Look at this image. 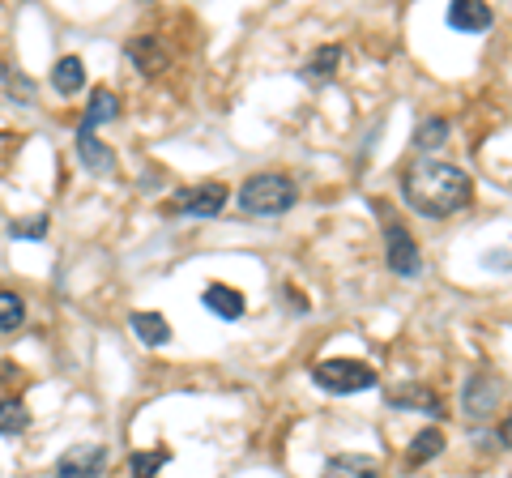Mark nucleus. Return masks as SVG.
Masks as SVG:
<instances>
[{"label": "nucleus", "mask_w": 512, "mask_h": 478, "mask_svg": "<svg viewBox=\"0 0 512 478\" xmlns=\"http://www.w3.org/2000/svg\"><path fill=\"white\" fill-rule=\"evenodd\" d=\"M77 158H82L86 171H94V175H111V171H116V154H111L94 133H77Z\"/></svg>", "instance_id": "15"}, {"label": "nucleus", "mask_w": 512, "mask_h": 478, "mask_svg": "<svg viewBox=\"0 0 512 478\" xmlns=\"http://www.w3.org/2000/svg\"><path fill=\"white\" fill-rule=\"evenodd\" d=\"M312 385L333 397H350V393L380 389V376H376V368H367L359 359H320V363H312Z\"/></svg>", "instance_id": "3"}, {"label": "nucleus", "mask_w": 512, "mask_h": 478, "mask_svg": "<svg viewBox=\"0 0 512 478\" xmlns=\"http://www.w3.org/2000/svg\"><path fill=\"white\" fill-rule=\"evenodd\" d=\"M320 478H380V466L372 457H359V453H338L325 461Z\"/></svg>", "instance_id": "13"}, {"label": "nucleus", "mask_w": 512, "mask_h": 478, "mask_svg": "<svg viewBox=\"0 0 512 478\" xmlns=\"http://www.w3.org/2000/svg\"><path fill=\"white\" fill-rule=\"evenodd\" d=\"M444 453V432L440 427H427V432H419L410 440V453H406V466L410 470H419V466H427V461H436Z\"/></svg>", "instance_id": "17"}, {"label": "nucleus", "mask_w": 512, "mask_h": 478, "mask_svg": "<svg viewBox=\"0 0 512 478\" xmlns=\"http://www.w3.org/2000/svg\"><path fill=\"white\" fill-rule=\"evenodd\" d=\"M227 197H231L227 184L205 180V184L184 188V193L171 201V214H184V218H218L222 210H227Z\"/></svg>", "instance_id": "5"}, {"label": "nucleus", "mask_w": 512, "mask_h": 478, "mask_svg": "<svg viewBox=\"0 0 512 478\" xmlns=\"http://www.w3.org/2000/svg\"><path fill=\"white\" fill-rule=\"evenodd\" d=\"M171 461V449H154V453H133V461H128V470H133V478H158L163 474V466Z\"/></svg>", "instance_id": "22"}, {"label": "nucleus", "mask_w": 512, "mask_h": 478, "mask_svg": "<svg viewBox=\"0 0 512 478\" xmlns=\"http://www.w3.org/2000/svg\"><path fill=\"white\" fill-rule=\"evenodd\" d=\"M500 440H504V449H512V414H508L504 427H500Z\"/></svg>", "instance_id": "25"}, {"label": "nucleus", "mask_w": 512, "mask_h": 478, "mask_svg": "<svg viewBox=\"0 0 512 478\" xmlns=\"http://www.w3.org/2000/svg\"><path fill=\"white\" fill-rule=\"evenodd\" d=\"M338 65H342V47L329 43V47H316L312 60L299 69V77H303L308 86H329L333 77H338Z\"/></svg>", "instance_id": "11"}, {"label": "nucleus", "mask_w": 512, "mask_h": 478, "mask_svg": "<svg viewBox=\"0 0 512 478\" xmlns=\"http://www.w3.org/2000/svg\"><path fill=\"white\" fill-rule=\"evenodd\" d=\"M495 13L491 5H483V0H453L448 5V26L453 30H466V35H483V30H491Z\"/></svg>", "instance_id": "9"}, {"label": "nucleus", "mask_w": 512, "mask_h": 478, "mask_svg": "<svg viewBox=\"0 0 512 478\" xmlns=\"http://www.w3.org/2000/svg\"><path fill=\"white\" fill-rule=\"evenodd\" d=\"M9 235L13 239H43L47 235V214H35L26 222H9Z\"/></svg>", "instance_id": "24"}, {"label": "nucleus", "mask_w": 512, "mask_h": 478, "mask_svg": "<svg viewBox=\"0 0 512 478\" xmlns=\"http://www.w3.org/2000/svg\"><path fill=\"white\" fill-rule=\"evenodd\" d=\"M22 325H26V304H22V295L0 291V333H13V329H22Z\"/></svg>", "instance_id": "21"}, {"label": "nucleus", "mask_w": 512, "mask_h": 478, "mask_svg": "<svg viewBox=\"0 0 512 478\" xmlns=\"http://www.w3.org/2000/svg\"><path fill=\"white\" fill-rule=\"evenodd\" d=\"M128 325L146 346H167L171 342V325L163 312H128Z\"/></svg>", "instance_id": "16"}, {"label": "nucleus", "mask_w": 512, "mask_h": 478, "mask_svg": "<svg viewBox=\"0 0 512 478\" xmlns=\"http://www.w3.org/2000/svg\"><path fill=\"white\" fill-rule=\"evenodd\" d=\"M235 201H239V210H244L248 218H282V214L295 210L299 188H295L291 175L261 171V175H248Z\"/></svg>", "instance_id": "2"}, {"label": "nucleus", "mask_w": 512, "mask_h": 478, "mask_svg": "<svg viewBox=\"0 0 512 478\" xmlns=\"http://www.w3.org/2000/svg\"><path fill=\"white\" fill-rule=\"evenodd\" d=\"M402 197L414 214L423 218H453L470 205L474 197V180L466 167L444 163V158H419L402 171Z\"/></svg>", "instance_id": "1"}, {"label": "nucleus", "mask_w": 512, "mask_h": 478, "mask_svg": "<svg viewBox=\"0 0 512 478\" xmlns=\"http://www.w3.org/2000/svg\"><path fill=\"white\" fill-rule=\"evenodd\" d=\"M0 82H5V90L13 94V99H22V103H35V86L26 82V77L18 69H0Z\"/></svg>", "instance_id": "23"}, {"label": "nucleus", "mask_w": 512, "mask_h": 478, "mask_svg": "<svg viewBox=\"0 0 512 478\" xmlns=\"http://www.w3.org/2000/svg\"><path fill=\"white\" fill-rule=\"evenodd\" d=\"M128 56L137 60V65H141V73H146V77H154L158 69L167 65V56L158 52V43H154L150 35H141V39H133V43H128Z\"/></svg>", "instance_id": "19"}, {"label": "nucleus", "mask_w": 512, "mask_h": 478, "mask_svg": "<svg viewBox=\"0 0 512 478\" xmlns=\"http://www.w3.org/2000/svg\"><path fill=\"white\" fill-rule=\"evenodd\" d=\"M384 261L397 278H419L423 274V252L414 244V235L402 222H384Z\"/></svg>", "instance_id": "4"}, {"label": "nucleus", "mask_w": 512, "mask_h": 478, "mask_svg": "<svg viewBox=\"0 0 512 478\" xmlns=\"http://www.w3.org/2000/svg\"><path fill=\"white\" fill-rule=\"evenodd\" d=\"M448 141V120H440V116H431V120H423L419 129H414V150H440Z\"/></svg>", "instance_id": "20"}, {"label": "nucleus", "mask_w": 512, "mask_h": 478, "mask_svg": "<svg viewBox=\"0 0 512 478\" xmlns=\"http://www.w3.org/2000/svg\"><path fill=\"white\" fill-rule=\"evenodd\" d=\"M500 380H495L491 372H474L470 380H466V389H461V410L470 414L474 423H483V419H491L495 414V406H500Z\"/></svg>", "instance_id": "6"}, {"label": "nucleus", "mask_w": 512, "mask_h": 478, "mask_svg": "<svg viewBox=\"0 0 512 478\" xmlns=\"http://www.w3.org/2000/svg\"><path fill=\"white\" fill-rule=\"evenodd\" d=\"M30 427V410L18 397H0V436H22Z\"/></svg>", "instance_id": "18"}, {"label": "nucleus", "mask_w": 512, "mask_h": 478, "mask_svg": "<svg viewBox=\"0 0 512 478\" xmlns=\"http://www.w3.org/2000/svg\"><path fill=\"white\" fill-rule=\"evenodd\" d=\"M201 304L210 308L218 321H239V316L248 312V299L235 291V286H222V282H214V286H205V295H201Z\"/></svg>", "instance_id": "10"}, {"label": "nucleus", "mask_w": 512, "mask_h": 478, "mask_svg": "<svg viewBox=\"0 0 512 478\" xmlns=\"http://www.w3.org/2000/svg\"><path fill=\"white\" fill-rule=\"evenodd\" d=\"M384 397H389V406H397V410H423V414H440V410H444L440 393L427 389L423 380H406V385H393V389H384Z\"/></svg>", "instance_id": "8"}, {"label": "nucleus", "mask_w": 512, "mask_h": 478, "mask_svg": "<svg viewBox=\"0 0 512 478\" xmlns=\"http://www.w3.org/2000/svg\"><path fill=\"white\" fill-rule=\"evenodd\" d=\"M107 120H120V94L107 90V86H94V90H90L86 120H82V129H77V133H94V129H99V124H107Z\"/></svg>", "instance_id": "12"}, {"label": "nucleus", "mask_w": 512, "mask_h": 478, "mask_svg": "<svg viewBox=\"0 0 512 478\" xmlns=\"http://www.w3.org/2000/svg\"><path fill=\"white\" fill-rule=\"evenodd\" d=\"M103 470H107L103 444H73L56 461V478H103Z\"/></svg>", "instance_id": "7"}, {"label": "nucleus", "mask_w": 512, "mask_h": 478, "mask_svg": "<svg viewBox=\"0 0 512 478\" xmlns=\"http://www.w3.org/2000/svg\"><path fill=\"white\" fill-rule=\"evenodd\" d=\"M52 86H56V94H64V99L82 94L86 90V65H82V56H60L56 65H52Z\"/></svg>", "instance_id": "14"}]
</instances>
